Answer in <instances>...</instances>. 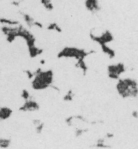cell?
<instances>
[{
	"mask_svg": "<svg viewBox=\"0 0 138 149\" xmlns=\"http://www.w3.org/2000/svg\"><path fill=\"white\" fill-rule=\"evenodd\" d=\"M94 50L86 51L85 49L73 46H66L58 52L57 57L62 58H74L77 61L85 60L88 56L96 53Z\"/></svg>",
	"mask_w": 138,
	"mask_h": 149,
	"instance_id": "cell-2",
	"label": "cell"
},
{
	"mask_svg": "<svg viewBox=\"0 0 138 149\" xmlns=\"http://www.w3.org/2000/svg\"><path fill=\"white\" fill-rule=\"evenodd\" d=\"M13 110L7 106L0 107V120H6L9 119L12 116Z\"/></svg>",
	"mask_w": 138,
	"mask_h": 149,
	"instance_id": "cell-9",
	"label": "cell"
},
{
	"mask_svg": "<svg viewBox=\"0 0 138 149\" xmlns=\"http://www.w3.org/2000/svg\"><path fill=\"white\" fill-rule=\"evenodd\" d=\"M40 3L46 11H52L54 10V6L51 0H40Z\"/></svg>",
	"mask_w": 138,
	"mask_h": 149,
	"instance_id": "cell-14",
	"label": "cell"
},
{
	"mask_svg": "<svg viewBox=\"0 0 138 149\" xmlns=\"http://www.w3.org/2000/svg\"><path fill=\"white\" fill-rule=\"evenodd\" d=\"M114 135L113 134H111V133H108L107 135H106V137H107L108 138H112L113 137Z\"/></svg>",
	"mask_w": 138,
	"mask_h": 149,
	"instance_id": "cell-23",
	"label": "cell"
},
{
	"mask_svg": "<svg viewBox=\"0 0 138 149\" xmlns=\"http://www.w3.org/2000/svg\"><path fill=\"white\" fill-rule=\"evenodd\" d=\"M21 97L24 100V101H27L32 97L30 94L29 91L26 89H24L22 90L21 93Z\"/></svg>",
	"mask_w": 138,
	"mask_h": 149,
	"instance_id": "cell-16",
	"label": "cell"
},
{
	"mask_svg": "<svg viewBox=\"0 0 138 149\" xmlns=\"http://www.w3.org/2000/svg\"><path fill=\"white\" fill-rule=\"evenodd\" d=\"M132 116L134 118H138V112L137 111H134L132 112Z\"/></svg>",
	"mask_w": 138,
	"mask_h": 149,
	"instance_id": "cell-21",
	"label": "cell"
},
{
	"mask_svg": "<svg viewBox=\"0 0 138 149\" xmlns=\"http://www.w3.org/2000/svg\"><path fill=\"white\" fill-rule=\"evenodd\" d=\"M11 139L0 137V148H8L11 145Z\"/></svg>",
	"mask_w": 138,
	"mask_h": 149,
	"instance_id": "cell-15",
	"label": "cell"
},
{
	"mask_svg": "<svg viewBox=\"0 0 138 149\" xmlns=\"http://www.w3.org/2000/svg\"><path fill=\"white\" fill-rule=\"evenodd\" d=\"M85 7L90 13L95 14L101 10V6L99 0H85Z\"/></svg>",
	"mask_w": 138,
	"mask_h": 149,
	"instance_id": "cell-7",
	"label": "cell"
},
{
	"mask_svg": "<svg viewBox=\"0 0 138 149\" xmlns=\"http://www.w3.org/2000/svg\"><path fill=\"white\" fill-rule=\"evenodd\" d=\"M39 63H40V64H41L42 65H45L46 63V61L44 59H41Z\"/></svg>",
	"mask_w": 138,
	"mask_h": 149,
	"instance_id": "cell-22",
	"label": "cell"
},
{
	"mask_svg": "<svg viewBox=\"0 0 138 149\" xmlns=\"http://www.w3.org/2000/svg\"><path fill=\"white\" fill-rule=\"evenodd\" d=\"M0 121H1V120H0Z\"/></svg>",
	"mask_w": 138,
	"mask_h": 149,
	"instance_id": "cell-24",
	"label": "cell"
},
{
	"mask_svg": "<svg viewBox=\"0 0 138 149\" xmlns=\"http://www.w3.org/2000/svg\"><path fill=\"white\" fill-rule=\"evenodd\" d=\"M19 25L15 26L2 25L0 28L1 32L8 43H12L17 39Z\"/></svg>",
	"mask_w": 138,
	"mask_h": 149,
	"instance_id": "cell-4",
	"label": "cell"
},
{
	"mask_svg": "<svg viewBox=\"0 0 138 149\" xmlns=\"http://www.w3.org/2000/svg\"><path fill=\"white\" fill-rule=\"evenodd\" d=\"M40 106L37 101L33 100L32 97L25 101L24 104L20 106L19 111L22 112H35L39 110Z\"/></svg>",
	"mask_w": 138,
	"mask_h": 149,
	"instance_id": "cell-6",
	"label": "cell"
},
{
	"mask_svg": "<svg viewBox=\"0 0 138 149\" xmlns=\"http://www.w3.org/2000/svg\"><path fill=\"white\" fill-rule=\"evenodd\" d=\"M33 27L39 29H43V25L42 23L38 21L35 20L34 22Z\"/></svg>",
	"mask_w": 138,
	"mask_h": 149,
	"instance_id": "cell-19",
	"label": "cell"
},
{
	"mask_svg": "<svg viewBox=\"0 0 138 149\" xmlns=\"http://www.w3.org/2000/svg\"><path fill=\"white\" fill-rule=\"evenodd\" d=\"M90 39L94 42L101 46L112 42L114 40V37L111 31L109 30H105L99 34L95 33L94 29L90 31L89 33Z\"/></svg>",
	"mask_w": 138,
	"mask_h": 149,
	"instance_id": "cell-3",
	"label": "cell"
},
{
	"mask_svg": "<svg viewBox=\"0 0 138 149\" xmlns=\"http://www.w3.org/2000/svg\"><path fill=\"white\" fill-rule=\"evenodd\" d=\"M19 13L22 17V18L27 26V28L30 29L34 28L33 25L35 20L31 15L23 11H19Z\"/></svg>",
	"mask_w": 138,
	"mask_h": 149,
	"instance_id": "cell-8",
	"label": "cell"
},
{
	"mask_svg": "<svg viewBox=\"0 0 138 149\" xmlns=\"http://www.w3.org/2000/svg\"><path fill=\"white\" fill-rule=\"evenodd\" d=\"M27 49L29 57L32 59L37 58L41 55L44 52L43 49L37 46L36 45Z\"/></svg>",
	"mask_w": 138,
	"mask_h": 149,
	"instance_id": "cell-10",
	"label": "cell"
},
{
	"mask_svg": "<svg viewBox=\"0 0 138 149\" xmlns=\"http://www.w3.org/2000/svg\"><path fill=\"white\" fill-rule=\"evenodd\" d=\"M20 24V22L18 20L5 17H0V24L2 25L15 26Z\"/></svg>",
	"mask_w": 138,
	"mask_h": 149,
	"instance_id": "cell-12",
	"label": "cell"
},
{
	"mask_svg": "<svg viewBox=\"0 0 138 149\" xmlns=\"http://www.w3.org/2000/svg\"><path fill=\"white\" fill-rule=\"evenodd\" d=\"M23 72L26 74L27 78L29 80H32V78L34 77V75L33 74V72L29 70H25L23 71Z\"/></svg>",
	"mask_w": 138,
	"mask_h": 149,
	"instance_id": "cell-18",
	"label": "cell"
},
{
	"mask_svg": "<svg viewBox=\"0 0 138 149\" xmlns=\"http://www.w3.org/2000/svg\"><path fill=\"white\" fill-rule=\"evenodd\" d=\"M20 3V1H18V0H13L11 3V5L15 7H19Z\"/></svg>",
	"mask_w": 138,
	"mask_h": 149,
	"instance_id": "cell-20",
	"label": "cell"
},
{
	"mask_svg": "<svg viewBox=\"0 0 138 149\" xmlns=\"http://www.w3.org/2000/svg\"><path fill=\"white\" fill-rule=\"evenodd\" d=\"M44 126V123L42 121L37 126L34 127L35 132H36V134H38V135L41 134L43 131Z\"/></svg>",
	"mask_w": 138,
	"mask_h": 149,
	"instance_id": "cell-17",
	"label": "cell"
},
{
	"mask_svg": "<svg viewBox=\"0 0 138 149\" xmlns=\"http://www.w3.org/2000/svg\"><path fill=\"white\" fill-rule=\"evenodd\" d=\"M107 70L109 77L114 80H118L120 76L126 71V68L124 63L120 62L109 65Z\"/></svg>",
	"mask_w": 138,
	"mask_h": 149,
	"instance_id": "cell-5",
	"label": "cell"
},
{
	"mask_svg": "<svg viewBox=\"0 0 138 149\" xmlns=\"http://www.w3.org/2000/svg\"><path fill=\"white\" fill-rule=\"evenodd\" d=\"M34 77L31 80V86L33 90L40 91L46 89L52 85L54 73L51 69L43 70L38 68L33 72Z\"/></svg>",
	"mask_w": 138,
	"mask_h": 149,
	"instance_id": "cell-1",
	"label": "cell"
},
{
	"mask_svg": "<svg viewBox=\"0 0 138 149\" xmlns=\"http://www.w3.org/2000/svg\"><path fill=\"white\" fill-rule=\"evenodd\" d=\"M46 29L48 31H55L57 33H60L62 32L61 27L56 22L50 23L47 26Z\"/></svg>",
	"mask_w": 138,
	"mask_h": 149,
	"instance_id": "cell-13",
	"label": "cell"
},
{
	"mask_svg": "<svg viewBox=\"0 0 138 149\" xmlns=\"http://www.w3.org/2000/svg\"><path fill=\"white\" fill-rule=\"evenodd\" d=\"M100 47L102 53L107 56L109 59H113L115 58L116 52L113 49L109 46L107 45H104Z\"/></svg>",
	"mask_w": 138,
	"mask_h": 149,
	"instance_id": "cell-11",
	"label": "cell"
}]
</instances>
